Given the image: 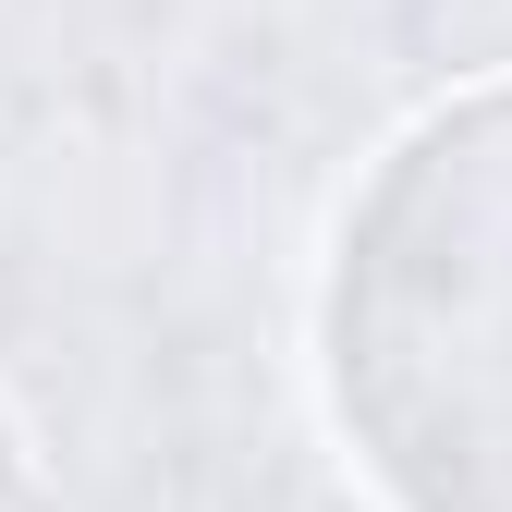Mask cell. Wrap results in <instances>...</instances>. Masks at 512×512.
Wrapping results in <instances>:
<instances>
[{"instance_id":"cell-1","label":"cell","mask_w":512,"mask_h":512,"mask_svg":"<svg viewBox=\"0 0 512 512\" xmlns=\"http://www.w3.org/2000/svg\"><path fill=\"white\" fill-rule=\"evenodd\" d=\"M317 403L391 512H512V74L415 110L342 196Z\"/></svg>"},{"instance_id":"cell-2","label":"cell","mask_w":512,"mask_h":512,"mask_svg":"<svg viewBox=\"0 0 512 512\" xmlns=\"http://www.w3.org/2000/svg\"><path fill=\"white\" fill-rule=\"evenodd\" d=\"M13 488H25V427L0 415V500H13Z\"/></svg>"}]
</instances>
